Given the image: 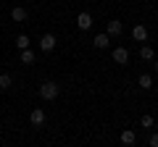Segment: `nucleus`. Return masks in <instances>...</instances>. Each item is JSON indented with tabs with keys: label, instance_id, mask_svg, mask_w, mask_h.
Masks as SVG:
<instances>
[{
	"label": "nucleus",
	"instance_id": "1",
	"mask_svg": "<svg viewBox=\"0 0 158 147\" xmlns=\"http://www.w3.org/2000/svg\"><path fill=\"white\" fill-rule=\"evenodd\" d=\"M58 92H61V87H58L56 81H42V84H40V97H42V100H56Z\"/></svg>",
	"mask_w": 158,
	"mask_h": 147
},
{
	"label": "nucleus",
	"instance_id": "2",
	"mask_svg": "<svg viewBox=\"0 0 158 147\" xmlns=\"http://www.w3.org/2000/svg\"><path fill=\"white\" fill-rule=\"evenodd\" d=\"M56 45H58V40L53 37V34H42V40H40V50L42 53H53Z\"/></svg>",
	"mask_w": 158,
	"mask_h": 147
},
{
	"label": "nucleus",
	"instance_id": "3",
	"mask_svg": "<svg viewBox=\"0 0 158 147\" xmlns=\"http://www.w3.org/2000/svg\"><path fill=\"white\" fill-rule=\"evenodd\" d=\"M77 26L82 29V32H87V29L92 26V16H90V13H87V11H82V13H79V16H77Z\"/></svg>",
	"mask_w": 158,
	"mask_h": 147
},
{
	"label": "nucleus",
	"instance_id": "4",
	"mask_svg": "<svg viewBox=\"0 0 158 147\" xmlns=\"http://www.w3.org/2000/svg\"><path fill=\"white\" fill-rule=\"evenodd\" d=\"M132 37H135L137 42H145V40H148V26H145V24H135V29H132Z\"/></svg>",
	"mask_w": 158,
	"mask_h": 147
},
{
	"label": "nucleus",
	"instance_id": "5",
	"mask_svg": "<svg viewBox=\"0 0 158 147\" xmlns=\"http://www.w3.org/2000/svg\"><path fill=\"white\" fill-rule=\"evenodd\" d=\"M29 121H32L34 126H42L45 124V110H42V108H34L32 113H29Z\"/></svg>",
	"mask_w": 158,
	"mask_h": 147
},
{
	"label": "nucleus",
	"instance_id": "6",
	"mask_svg": "<svg viewBox=\"0 0 158 147\" xmlns=\"http://www.w3.org/2000/svg\"><path fill=\"white\" fill-rule=\"evenodd\" d=\"M113 61L121 63V66H127V61H129V53H127V47H116V50H113Z\"/></svg>",
	"mask_w": 158,
	"mask_h": 147
},
{
	"label": "nucleus",
	"instance_id": "7",
	"mask_svg": "<svg viewBox=\"0 0 158 147\" xmlns=\"http://www.w3.org/2000/svg\"><path fill=\"white\" fill-rule=\"evenodd\" d=\"M92 45H95L98 47V50H103V47H108V45H111V34H98V37H95V40H92Z\"/></svg>",
	"mask_w": 158,
	"mask_h": 147
},
{
	"label": "nucleus",
	"instance_id": "8",
	"mask_svg": "<svg viewBox=\"0 0 158 147\" xmlns=\"http://www.w3.org/2000/svg\"><path fill=\"white\" fill-rule=\"evenodd\" d=\"M135 142H137V134H135V131H132V129H124V131H121V145L132 147V145H135Z\"/></svg>",
	"mask_w": 158,
	"mask_h": 147
},
{
	"label": "nucleus",
	"instance_id": "9",
	"mask_svg": "<svg viewBox=\"0 0 158 147\" xmlns=\"http://www.w3.org/2000/svg\"><path fill=\"white\" fill-rule=\"evenodd\" d=\"M27 16H29V13H27V8H21V6H16V8L11 11V18H13V21H19V24H21V21H27Z\"/></svg>",
	"mask_w": 158,
	"mask_h": 147
},
{
	"label": "nucleus",
	"instance_id": "10",
	"mask_svg": "<svg viewBox=\"0 0 158 147\" xmlns=\"http://www.w3.org/2000/svg\"><path fill=\"white\" fill-rule=\"evenodd\" d=\"M140 58H142V61H148V63L156 61V53H153V47H150V45H140Z\"/></svg>",
	"mask_w": 158,
	"mask_h": 147
},
{
	"label": "nucleus",
	"instance_id": "11",
	"mask_svg": "<svg viewBox=\"0 0 158 147\" xmlns=\"http://www.w3.org/2000/svg\"><path fill=\"white\" fill-rule=\"evenodd\" d=\"M106 32L111 34V37H118V34H121V21H116V18L108 21V29H106Z\"/></svg>",
	"mask_w": 158,
	"mask_h": 147
},
{
	"label": "nucleus",
	"instance_id": "12",
	"mask_svg": "<svg viewBox=\"0 0 158 147\" xmlns=\"http://www.w3.org/2000/svg\"><path fill=\"white\" fill-rule=\"evenodd\" d=\"M13 87V76L11 74H0V89H11Z\"/></svg>",
	"mask_w": 158,
	"mask_h": 147
},
{
	"label": "nucleus",
	"instance_id": "13",
	"mask_svg": "<svg viewBox=\"0 0 158 147\" xmlns=\"http://www.w3.org/2000/svg\"><path fill=\"white\" fill-rule=\"evenodd\" d=\"M140 87H142V89H150V87H153V76H150V74H140Z\"/></svg>",
	"mask_w": 158,
	"mask_h": 147
},
{
	"label": "nucleus",
	"instance_id": "14",
	"mask_svg": "<svg viewBox=\"0 0 158 147\" xmlns=\"http://www.w3.org/2000/svg\"><path fill=\"white\" fill-rule=\"evenodd\" d=\"M16 47H19V50H27V47H29V37H27V34H19V37H16Z\"/></svg>",
	"mask_w": 158,
	"mask_h": 147
},
{
	"label": "nucleus",
	"instance_id": "15",
	"mask_svg": "<svg viewBox=\"0 0 158 147\" xmlns=\"http://www.w3.org/2000/svg\"><path fill=\"white\" fill-rule=\"evenodd\" d=\"M21 63H27V66H29V63H34V53L29 50V47H27V50H21Z\"/></svg>",
	"mask_w": 158,
	"mask_h": 147
},
{
	"label": "nucleus",
	"instance_id": "16",
	"mask_svg": "<svg viewBox=\"0 0 158 147\" xmlns=\"http://www.w3.org/2000/svg\"><path fill=\"white\" fill-rule=\"evenodd\" d=\"M142 126L150 129V126H153V116H142Z\"/></svg>",
	"mask_w": 158,
	"mask_h": 147
},
{
	"label": "nucleus",
	"instance_id": "17",
	"mask_svg": "<svg viewBox=\"0 0 158 147\" xmlns=\"http://www.w3.org/2000/svg\"><path fill=\"white\" fill-rule=\"evenodd\" d=\"M150 147H158V134H153V137H150Z\"/></svg>",
	"mask_w": 158,
	"mask_h": 147
},
{
	"label": "nucleus",
	"instance_id": "18",
	"mask_svg": "<svg viewBox=\"0 0 158 147\" xmlns=\"http://www.w3.org/2000/svg\"><path fill=\"white\" fill-rule=\"evenodd\" d=\"M153 68H156V74H158V61H156V63H153Z\"/></svg>",
	"mask_w": 158,
	"mask_h": 147
}]
</instances>
